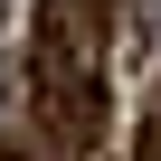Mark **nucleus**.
Segmentation results:
<instances>
[{
  "label": "nucleus",
  "mask_w": 161,
  "mask_h": 161,
  "mask_svg": "<svg viewBox=\"0 0 161 161\" xmlns=\"http://www.w3.org/2000/svg\"><path fill=\"white\" fill-rule=\"evenodd\" d=\"M104 10L114 0H47V19H38V76H95Z\"/></svg>",
  "instance_id": "1"
},
{
  "label": "nucleus",
  "mask_w": 161,
  "mask_h": 161,
  "mask_svg": "<svg viewBox=\"0 0 161 161\" xmlns=\"http://www.w3.org/2000/svg\"><path fill=\"white\" fill-rule=\"evenodd\" d=\"M142 161H161V104L142 114Z\"/></svg>",
  "instance_id": "2"
}]
</instances>
